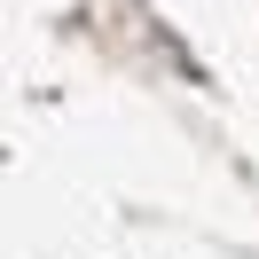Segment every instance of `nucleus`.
I'll use <instances>...</instances> for the list:
<instances>
[]
</instances>
